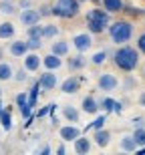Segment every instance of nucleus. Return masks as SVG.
Instances as JSON below:
<instances>
[{
	"label": "nucleus",
	"instance_id": "nucleus-29",
	"mask_svg": "<svg viewBox=\"0 0 145 155\" xmlns=\"http://www.w3.org/2000/svg\"><path fill=\"white\" fill-rule=\"evenodd\" d=\"M107 58H109V52L107 51H97L91 54V63L95 64V67H101V64L107 63Z\"/></svg>",
	"mask_w": 145,
	"mask_h": 155
},
{
	"label": "nucleus",
	"instance_id": "nucleus-30",
	"mask_svg": "<svg viewBox=\"0 0 145 155\" xmlns=\"http://www.w3.org/2000/svg\"><path fill=\"white\" fill-rule=\"evenodd\" d=\"M26 36H28V38H42V26H41V22L26 26Z\"/></svg>",
	"mask_w": 145,
	"mask_h": 155
},
{
	"label": "nucleus",
	"instance_id": "nucleus-43",
	"mask_svg": "<svg viewBox=\"0 0 145 155\" xmlns=\"http://www.w3.org/2000/svg\"><path fill=\"white\" fill-rule=\"evenodd\" d=\"M38 153H41V155H48V153H51V147H48V145H44V147H41V149H38Z\"/></svg>",
	"mask_w": 145,
	"mask_h": 155
},
{
	"label": "nucleus",
	"instance_id": "nucleus-4",
	"mask_svg": "<svg viewBox=\"0 0 145 155\" xmlns=\"http://www.w3.org/2000/svg\"><path fill=\"white\" fill-rule=\"evenodd\" d=\"M97 87L105 93H111L119 87V79H117L113 73H101V75L97 77Z\"/></svg>",
	"mask_w": 145,
	"mask_h": 155
},
{
	"label": "nucleus",
	"instance_id": "nucleus-44",
	"mask_svg": "<svg viewBox=\"0 0 145 155\" xmlns=\"http://www.w3.org/2000/svg\"><path fill=\"white\" fill-rule=\"evenodd\" d=\"M57 153L58 155H64V153H67V147H64V145H58V147H57Z\"/></svg>",
	"mask_w": 145,
	"mask_h": 155
},
{
	"label": "nucleus",
	"instance_id": "nucleus-7",
	"mask_svg": "<svg viewBox=\"0 0 145 155\" xmlns=\"http://www.w3.org/2000/svg\"><path fill=\"white\" fill-rule=\"evenodd\" d=\"M38 85L41 91H54L58 87V75H54V71H47L38 77Z\"/></svg>",
	"mask_w": 145,
	"mask_h": 155
},
{
	"label": "nucleus",
	"instance_id": "nucleus-11",
	"mask_svg": "<svg viewBox=\"0 0 145 155\" xmlns=\"http://www.w3.org/2000/svg\"><path fill=\"white\" fill-rule=\"evenodd\" d=\"M81 129L75 125V123H71V125H64V127H61L58 129V135H61V139H63L64 143H69V141H75L79 135H81Z\"/></svg>",
	"mask_w": 145,
	"mask_h": 155
},
{
	"label": "nucleus",
	"instance_id": "nucleus-28",
	"mask_svg": "<svg viewBox=\"0 0 145 155\" xmlns=\"http://www.w3.org/2000/svg\"><path fill=\"white\" fill-rule=\"evenodd\" d=\"M0 125H2V129H4L6 133L12 129V115H10V109H8V107L2 109V113H0Z\"/></svg>",
	"mask_w": 145,
	"mask_h": 155
},
{
	"label": "nucleus",
	"instance_id": "nucleus-53",
	"mask_svg": "<svg viewBox=\"0 0 145 155\" xmlns=\"http://www.w3.org/2000/svg\"><path fill=\"white\" fill-rule=\"evenodd\" d=\"M12 2H14V0H12Z\"/></svg>",
	"mask_w": 145,
	"mask_h": 155
},
{
	"label": "nucleus",
	"instance_id": "nucleus-25",
	"mask_svg": "<svg viewBox=\"0 0 145 155\" xmlns=\"http://www.w3.org/2000/svg\"><path fill=\"white\" fill-rule=\"evenodd\" d=\"M16 35V26L12 22H0V38L6 40V38H14Z\"/></svg>",
	"mask_w": 145,
	"mask_h": 155
},
{
	"label": "nucleus",
	"instance_id": "nucleus-51",
	"mask_svg": "<svg viewBox=\"0 0 145 155\" xmlns=\"http://www.w3.org/2000/svg\"><path fill=\"white\" fill-rule=\"evenodd\" d=\"M0 97H2V87H0Z\"/></svg>",
	"mask_w": 145,
	"mask_h": 155
},
{
	"label": "nucleus",
	"instance_id": "nucleus-41",
	"mask_svg": "<svg viewBox=\"0 0 145 155\" xmlns=\"http://www.w3.org/2000/svg\"><path fill=\"white\" fill-rule=\"evenodd\" d=\"M30 6H32L30 0H18V8H20V10H22V8H30Z\"/></svg>",
	"mask_w": 145,
	"mask_h": 155
},
{
	"label": "nucleus",
	"instance_id": "nucleus-26",
	"mask_svg": "<svg viewBox=\"0 0 145 155\" xmlns=\"http://www.w3.org/2000/svg\"><path fill=\"white\" fill-rule=\"evenodd\" d=\"M41 26H42V38H57V36L61 35V28H58L57 24H52V22L41 24Z\"/></svg>",
	"mask_w": 145,
	"mask_h": 155
},
{
	"label": "nucleus",
	"instance_id": "nucleus-16",
	"mask_svg": "<svg viewBox=\"0 0 145 155\" xmlns=\"http://www.w3.org/2000/svg\"><path fill=\"white\" fill-rule=\"evenodd\" d=\"M8 52L12 57H18L22 58L26 52H28V46H26V40H12L10 46H8Z\"/></svg>",
	"mask_w": 145,
	"mask_h": 155
},
{
	"label": "nucleus",
	"instance_id": "nucleus-17",
	"mask_svg": "<svg viewBox=\"0 0 145 155\" xmlns=\"http://www.w3.org/2000/svg\"><path fill=\"white\" fill-rule=\"evenodd\" d=\"M81 109H83V113H87V115H95L99 111V101L93 95H87V97L81 101Z\"/></svg>",
	"mask_w": 145,
	"mask_h": 155
},
{
	"label": "nucleus",
	"instance_id": "nucleus-52",
	"mask_svg": "<svg viewBox=\"0 0 145 155\" xmlns=\"http://www.w3.org/2000/svg\"><path fill=\"white\" fill-rule=\"evenodd\" d=\"M79 2H87V0H79Z\"/></svg>",
	"mask_w": 145,
	"mask_h": 155
},
{
	"label": "nucleus",
	"instance_id": "nucleus-50",
	"mask_svg": "<svg viewBox=\"0 0 145 155\" xmlns=\"http://www.w3.org/2000/svg\"><path fill=\"white\" fill-rule=\"evenodd\" d=\"M2 109H4V105H2V101H0V113H2Z\"/></svg>",
	"mask_w": 145,
	"mask_h": 155
},
{
	"label": "nucleus",
	"instance_id": "nucleus-6",
	"mask_svg": "<svg viewBox=\"0 0 145 155\" xmlns=\"http://www.w3.org/2000/svg\"><path fill=\"white\" fill-rule=\"evenodd\" d=\"M73 46L77 48V52H87L91 46H93V35L91 32H77L73 36Z\"/></svg>",
	"mask_w": 145,
	"mask_h": 155
},
{
	"label": "nucleus",
	"instance_id": "nucleus-21",
	"mask_svg": "<svg viewBox=\"0 0 145 155\" xmlns=\"http://www.w3.org/2000/svg\"><path fill=\"white\" fill-rule=\"evenodd\" d=\"M63 117L69 121V123H79L81 111L77 109V107H73V105H67V107H63Z\"/></svg>",
	"mask_w": 145,
	"mask_h": 155
},
{
	"label": "nucleus",
	"instance_id": "nucleus-48",
	"mask_svg": "<svg viewBox=\"0 0 145 155\" xmlns=\"http://www.w3.org/2000/svg\"><path fill=\"white\" fill-rule=\"evenodd\" d=\"M135 151H137V153H139V155H145V145H141V147H137V149H135Z\"/></svg>",
	"mask_w": 145,
	"mask_h": 155
},
{
	"label": "nucleus",
	"instance_id": "nucleus-3",
	"mask_svg": "<svg viewBox=\"0 0 145 155\" xmlns=\"http://www.w3.org/2000/svg\"><path fill=\"white\" fill-rule=\"evenodd\" d=\"M79 12H81V2L79 0H57L51 6V16L63 18V20L77 18Z\"/></svg>",
	"mask_w": 145,
	"mask_h": 155
},
{
	"label": "nucleus",
	"instance_id": "nucleus-9",
	"mask_svg": "<svg viewBox=\"0 0 145 155\" xmlns=\"http://www.w3.org/2000/svg\"><path fill=\"white\" fill-rule=\"evenodd\" d=\"M20 22L24 24V26H30V24H36L41 22V14H38V8H22V12H20Z\"/></svg>",
	"mask_w": 145,
	"mask_h": 155
},
{
	"label": "nucleus",
	"instance_id": "nucleus-18",
	"mask_svg": "<svg viewBox=\"0 0 145 155\" xmlns=\"http://www.w3.org/2000/svg\"><path fill=\"white\" fill-rule=\"evenodd\" d=\"M52 40H54V38H52ZM51 52H52V54H57V57H67V54H69V40L57 38L51 45Z\"/></svg>",
	"mask_w": 145,
	"mask_h": 155
},
{
	"label": "nucleus",
	"instance_id": "nucleus-37",
	"mask_svg": "<svg viewBox=\"0 0 145 155\" xmlns=\"http://www.w3.org/2000/svg\"><path fill=\"white\" fill-rule=\"evenodd\" d=\"M12 79H14V81H18V83H24V81L28 79V71H26V69H18L16 73L12 75Z\"/></svg>",
	"mask_w": 145,
	"mask_h": 155
},
{
	"label": "nucleus",
	"instance_id": "nucleus-10",
	"mask_svg": "<svg viewBox=\"0 0 145 155\" xmlns=\"http://www.w3.org/2000/svg\"><path fill=\"white\" fill-rule=\"evenodd\" d=\"M22 61H24V69L28 71V73H36V71L41 69V57H38L36 51H28L22 57Z\"/></svg>",
	"mask_w": 145,
	"mask_h": 155
},
{
	"label": "nucleus",
	"instance_id": "nucleus-20",
	"mask_svg": "<svg viewBox=\"0 0 145 155\" xmlns=\"http://www.w3.org/2000/svg\"><path fill=\"white\" fill-rule=\"evenodd\" d=\"M101 4H103V8L109 14H115V12H121L123 6H125V0H101Z\"/></svg>",
	"mask_w": 145,
	"mask_h": 155
},
{
	"label": "nucleus",
	"instance_id": "nucleus-39",
	"mask_svg": "<svg viewBox=\"0 0 145 155\" xmlns=\"http://www.w3.org/2000/svg\"><path fill=\"white\" fill-rule=\"evenodd\" d=\"M47 115H51V103H48L47 107H41V109H38V113H36V119H42V117H47Z\"/></svg>",
	"mask_w": 145,
	"mask_h": 155
},
{
	"label": "nucleus",
	"instance_id": "nucleus-5",
	"mask_svg": "<svg viewBox=\"0 0 145 155\" xmlns=\"http://www.w3.org/2000/svg\"><path fill=\"white\" fill-rule=\"evenodd\" d=\"M58 85H61V93H64V95H75V93L81 91L83 79L77 77V75H69L63 83H58Z\"/></svg>",
	"mask_w": 145,
	"mask_h": 155
},
{
	"label": "nucleus",
	"instance_id": "nucleus-35",
	"mask_svg": "<svg viewBox=\"0 0 145 155\" xmlns=\"http://www.w3.org/2000/svg\"><path fill=\"white\" fill-rule=\"evenodd\" d=\"M113 105H115V99L113 97H105L99 101V109H103L105 113H111L113 111Z\"/></svg>",
	"mask_w": 145,
	"mask_h": 155
},
{
	"label": "nucleus",
	"instance_id": "nucleus-27",
	"mask_svg": "<svg viewBox=\"0 0 145 155\" xmlns=\"http://www.w3.org/2000/svg\"><path fill=\"white\" fill-rule=\"evenodd\" d=\"M12 75H14V69H12L10 63H6V61H0V81L6 83V81H10Z\"/></svg>",
	"mask_w": 145,
	"mask_h": 155
},
{
	"label": "nucleus",
	"instance_id": "nucleus-46",
	"mask_svg": "<svg viewBox=\"0 0 145 155\" xmlns=\"http://www.w3.org/2000/svg\"><path fill=\"white\" fill-rule=\"evenodd\" d=\"M139 105H141V107H145V91L139 95Z\"/></svg>",
	"mask_w": 145,
	"mask_h": 155
},
{
	"label": "nucleus",
	"instance_id": "nucleus-13",
	"mask_svg": "<svg viewBox=\"0 0 145 155\" xmlns=\"http://www.w3.org/2000/svg\"><path fill=\"white\" fill-rule=\"evenodd\" d=\"M73 143H75L73 145V147H75V153H79V155H87L89 151H91V147H93V141H91L87 135H83V133L73 141Z\"/></svg>",
	"mask_w": 145,
	"mask_h": 155
},
{
	"label": "nucleus",
	"instance_id": "nucleus-23",
	"mask_svg": "<svg viewBox=\"0 0 145 155\" xmlns=\"http://www.w3.org/2000/svg\"><path fill=\"white\" fill-rule=\"evenodd\" d=\"M38 93H41V85H38V81H35L32 85H30V89L26 91V97H28V105L35 109L36 107V101H38Z\"/></svg>",
	"mask_w": 145,
	"mask_h": 155
},
{
	"label": "nucleus",
	"instance_id": "nucleus-15",
	"mask_svg": "<svg viewBox=\"0 0 145 155\" xmlns=\"http://www.w3.org/2000/svg\"><path fill=\"white\" fill-rule=\"evenodd\" d=\"M85 20H97V22H111V14L105 8H91V10L87 12V16H85Z\"/></svg>",
	"mask_w": 145,
	"mask_h": 155
},
{
	"label": "nucleus",
	"instance_id": "nucleus-33",
	"mask_svg": "<svg viewBox=\"0 0 145 155\" xmlns=\"http://www.w3.org/2000/svg\"><path fill=\"white\" fill-rule=\"evenodd\" d=\"M105 123H107V115L103 113V115H99L97 119H95L93 123H91V125H87V127H85V133H87V131H91V129H93V131H95V129H101V127H105Z\"/></svg>",
	"mask_w": 145,
	"mask_h": 155
},
{
	"label": "nucleus",
	"instance_id": "nucleus-24",
	"mask_svg": "<svg viewBox=\"0 0 145 155\" xmlns=\"http://www.w3.org/2000/svg\"><path fill=\"white\" fill-rule=\"evenodd\" d=\"M85 24H87V30L91 35H103L109 26L107 22H97V20H85Z\"/></svg>",
	"mask_w": 145,
	"mask_h": 155
},
{
	"label": "nucleus",
	"instance_id": "nucleus-32",
	"mask_svg": "<svg viewBox=\"0 0 145 155\" xmlns=\"http://www.w3.org/2000/svg\"><path fill=\"white\" fill-rule=\"evenodd\" d=\"M133 141L137 147H141V145H145V127H135V131H133Z\"/></svg>",
	"mask_w": 145,
	"mask_h": 155
},
{
	"label": "nucleus",
	"instance_id": "nucleus-38",
	"mask_svg": "<svg viewBox=\"0 0 145 155\" xmlns=\"http://www.w3.org/2000/svg\"><path fill=\"white\" fill-rule=\"evenodd\" d=\"M135 48H137V51L141 52V54H145V32H141L139 36H137V42H135Z\"/></svg>",
	"mask_w": 145,
	"mask_h": 155
},
{
	"label": "nucleus",
	"instance_id": "nucleus-40",
	"mask_svg": "<svg viewBox=\"0 0 145 155\" xmlns=\"http://www.w3.org/2000/svg\"><path fill=\"white\" fill-rule=\"evenodd\" d=\"M38 14H41V18L51 16V6H48V4H42L41 8H38Z\"/></svg>",
	"mask_w": 145,
	"mask_h": 155
},
{
	"label": "nucleus",
	"instance_id": "nucleus-47",
	"mask_svg": "<svg viewBox=\"0 0 145 155\" xmlns=\"http://www.w3.org/2000/svg\"><path fill=\"white\" fill-rule=\"evenodd\" d=\"M125 83H127V89H129V87H133V85H135V81L131 79V77H127V81H125Z\"/></svg>",
	"mask_w": 145,
	"mask_h": 155
},
{
	"label": "nucleus",
	"instance_id": "nucleus-14",
	"mask_svg": "<svg viewBox=\"0 0 145 155\" xmlns=\"http://www.w3.org/2000/svg\"><path fill=\"white\" fill-rule=\"evenodd\" d=\"M41 67H44L47 71H58L63 67V57H57V54H47V57L41 58Z\"/></svg>",
	"mask_w": 145,
	"mask_h": 155
},
{
	"label": "nucleus",
	"instance_id": "nucleus-22",
	"mask_svg": "<svg viewBox=\"0 0 145 155\" xmlns=\"http://www.w3.org/2000/svg\"><path fill=\"white\" fill-rule=\"evenodd\" d=\"M119 149L125 151V153H133V151L137 149V145H135L133 137H131V135H123V137L119 139Z\"/></svg>",
	"mask_w": 145,
	"mask_h": 155
},
{
	"label": "nucleus",
	"instance_id": "nucleus-8",
	"mask_svg": "<svg viewBox=\"0 0 145 155\" xmlns=\"http://www.w3.org/2000/svg\"><path fill=\"white\" fill-rule=\"evenodd\" d=\"M14 101H16V107H18V111H20V117H22L24 121L30 119V117H32V107L28 105V97H26V91L18 93L16 97H14Z\"/></svg>",
	"mask_w": 145,
	"mask_h": 155
},
{
	"label": "nucleus",
	"instance_id": "nucleus-19",
	"mask_svg": "<svg viewBox=\"0 0 145 155\" xmlns=\"http://www.w3.org/2000/svg\"><path fill=\"white\" fill-rule=\"evenodd\" d=\"M87 67V57H85V52H77L73 57L69 58V69L71 71H81Z\"/></svg>",
	"mask_w": 145,
	"mask_h": 155
},
{
	"label": "nucleus",
	"instance_id": "nucleus-2",
	"mask_svg": "<svg viewBox=\"0 0 145 155\" xmlns=\"http://www.w3.org/2000/svg\"><path fill=\"white\" fill-rule=\"evenodd\" d=\"M107 32H109L111 42H115V45H125V42H129V40L133 38L135 26H133L131 20H127V18H119V20L109 22Z\"/></svg>",
	"mask_w": 145,
	"mask_h": 155
},
{
	"label": "nucleus",
	"instance_id": "nucleus-36",
	"mask_svg": "<svg viewBox=\"0 0 145 155\" xmlns=\"http://www.w3.org/2000/svg\"><path fill=\"white\" fill-rule=\"evenodd\" d=\"M26 46H28V51H41L42 38H28L26 40Z\"/></svg>",
	"mask_w": 145,
	"mask_h": 155
},
{
	"label": "nucleus",
	"instance_id": "nucleus-12",
	"mask_svg": "<svg viewBox=\"0 0 145 155\" xmlns=\"http://www.w3.org/2000/svg\"><path fill=\"white\" fill-rule=\"evenodd\" d=\"M93 143L97 145V147H101V149L109 147V143H111V131H107L105 127L95 129V133H93Z\"/></svg>",
	"mask_w": 145,
	"mask_h": 155
},
{
	"label": "nucleus",
	"instance_id": "nucleus-45",
	"mask_svg": "<svg viewBox=\"0 0 145 155\" xmlns=\"http://www.w3.org/2000/svg\"><path fill=\"white\" fill-rule=\"evenodd\" d=\"M133 125H137V127H143V119H141V117L133 119Z\"/></svg>",
	"mask_w": 145,
	"mask_h": 155
},
{
	"label": "nucleus",
	"instance_id": "nucleus-34",
	"mask_svg": "<svg viewBox=\"0 0 145 155\" xmlns=\"http://www.w3.org/2000/svg\"><path fill=\"white\" fill-rule=\"evenodd\" d=\"M121 12H125V14H129V16H133V18H141V16H145V10L143 8H135V6H123V10Z\"/></svg>",
	"mask_w": 145,
	"mask_h": 155
},
{
	"label": "nucleus",
	"instance_id": "nucleus-42",
	"mask_svg": "<svg viewBox=\"0 0 145 155\" xmlns=\"http://www.w3.org/2000/svg\"><path fill=\"white\" fill-rule=\"evenodd\" d=\"M113 111H115L117 115H119V113H123V103H121V101H115V105H113Z\"/></svg>",
	"mask_w": 145,
	"mask_h": 155
},
{
	"label": "nucleus",
	"instance_id": "nucleus-49",
	"mask_svg": "<svg viewBox=\"0 0 145 155\" xmlns=\"http://www.w3.org/2000/svg\"><path fill=\"white\" fill-rule=\"evenodd\" d=\"M2 58H4V48L0 46V61H2Z\"/></svg>",
	"mask_w": 145,
	"mask_h": 155
},
{
	"label": "nucleus",
	"instance_id": "nucleus-1",
	"mask_svg": "<svg viewBox=\"0 0 145 155\" xmlns=\"http://www.w3.org/2000/svg\"><path fill=\"white\" fill-rule=\"evenodd\" d=\"M139 58H141V52L135 46H129L127 42L117 45V51L113 52V64L123 73H133L139 67Z\"/></svg>",
	"mask_w": 145,
	"mask_h": 155
},
{
	"label": "nucleus",
	"instance_id": "nucleus-31",
	"mask_svg": "<svg viewBox=\"0 0 145 155\" xmlns=\"http://www.w3.org/2000/svg\"><path fill=\"white\" fill-rule=\"evenodd\" d=\"M16 10L18 8L12 0H0V12H2V14H14Z\"/></svg>",
	"mask_w": 145,
	"mask_h": 155
}]
</instances>
